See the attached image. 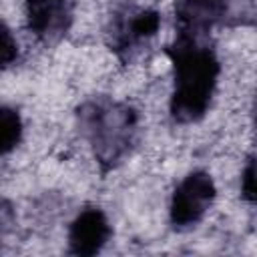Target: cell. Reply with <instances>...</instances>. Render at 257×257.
Masks as SVG:
<instances>
[{"mask_svg": "<svg viewBox=\"0 0 257 257\" xmlns=\"http://www.w3.org/2000/svg\"><path fill=\"white\" fill-rule=\"evenodd\" d=\"M241 193L249 203H257V155L251 157L243 169Z\"/></svg>", "mask_w": 257, "mask_h": 257, "instance_id": "obj_9", "label": "cell"}, {"mask_svg": "<svg viewBox=\"0 0 257 257\" xmlns=\"http://www.w3.org/2000/svg\"><path fill=\"white\" fill-rule=\"evenodd\" d=\"M173 62L175 88L171 96V116L177 122H195L205 116L219 78L215 52L201 44L197 36L179 32L167 48Z\"/></svg>", "mask_w": 257, "mask_h": 257, "instance_id": "obj_1", "label": "cell"}, {"mask_svg": "<svg viewBox=\"0 0 257 257\" xmlns=\"http://www.w3.org/2000/svg\"><path fill=\"white\" fill-rule=\"evenodd\" d=\"M137 112L122 102L98 98L78 108V126L102 171L112 169L131 151L137 135Z\"/></svg>", "mask_w": 257, "mask_h": 257, "instance_id": "obj_2", "label": "cell"}, {"mask_svg": "<svg viewBox=\"0 0 257 257\" xmlns=\"http://www.w3.org/2000/svg\"><path fill=\"white\" fill-rule=\"evenodd\" d=\"M255 124H257V104H255Z\"/></svg>", "mask_w": 257, "mask_h": 257, "instance_id": "obj_11", "label": "cell"}, {"mask_svg": "<svg viewBox=\"0 0 257 257\" xmlns=\"http://www.w3.org/2000/svg\"><path fill=\"white\" fill-rule=\"evenodd\" d=\"M16 54H18V46H16V42L12 40L10 30L4 26V28H2V64H4V66H10L12 60L16 58Z\"/></svg>", "mask_w": 257, "mask_h": 257, "instance_id": "obj_10", "label": "cell"}, {"mask_svg": "<svg viewBox=\"0 0 257 257\" xmlns=\"http://www.w3.org/2000/svg\"><path fill=\"white\" fill-rule=\"evenodd\" d=\"M28 28L42 42L60 40L70 24V0H26Z\"/></svg>", "mask_w": 257, "mask_h": 257, "instance_id": "obj_5", "label": "cell"}, {"mask_svg": "<svg viewBox=\"0 0 257 257\" xmlns=\"http://www.w3.org/2000/svg\"><path fill=\"white\" fill-rule=\"evenodd\" d=\"M0 139H2V155H8L16 145L20 143L22 137V120L20 114L14 108L4 106L0 112Z\"/></svg>", "mask_w": 257, "mask_h": 257, "instance_id": "obj_8", "label": "cell"}, {"mask_svg": "<svg viewBox=\"0 0 257 257\" xmlns=\"http://www.w3.org/2000/svg\"><path fill=\"white\" fill-rule=\"evenodd\" d=\"M161 16L151 8H137V6H122L114 12L108 28V44L114 54L126 62L147 44L159 30Z\"/></svg>", "mask_w": 257, "mask_h": 257, "instance_id": "obj_3", "label": "cell"}, {"mask_svg": "<svg viewBox=\"0 0 257 257\" xmlns=\"http://www.w3.org/2000/svg\"><path fill=\"white\" fill-rule=\"evenodd\" d=\"M215 183L205 171L189 173L175 189L171 199V223L175 229L197 225L215 199Z\"/></svg>", "mask_w": 257, "mask_h": 257, "instance_id": "obj_4", "label": "cell"}, {"mask_svg": "<svg viewBox=\"0 0 257 257\" xmlns=\"http://www.w3.org/2000/svg\"><path fill=\"white\" fill-rule=\"evenodd\" d=\"M110 237V225L106 215L96 209H84L68 229V247L74 255H94L98 253Z\"/></svg>", "mask_w": 257, "mask_h": 257, "instance_id": "obj_6", "label": "cell"}, {"mask_svg": "<svg viewBox=\"0 0 257 257\" xmlns=\"http://www.w3.org/2000/svg\"><path fill=\"white\" fill-rule=\"evenodd\" d=\"M227 4V0H175L179 32L199 38L225 16Z\"/></svg>", "mask_w": 257, "mask_h": 257, "instance_id": "obj_7", "label": "cell"}]
</instances>
